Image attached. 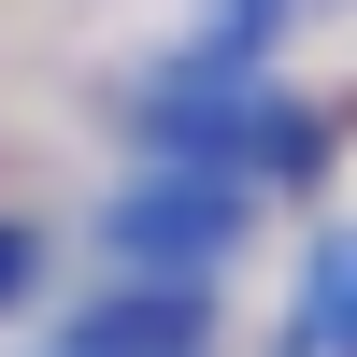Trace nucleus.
I'll use <instances>...</instances> for the list:
<instances>
[{"mask_svg":"<svg viewBox=\"0 0 357 357\" xmlns=\"http://www.w3.org/2000/svg\"><path fill=\"white\" fill-rule=\"evenodd\" d=\"M72 357H200V301H186V286H143V301L86 314Z\"/></svg>","mask_w":357,"mask_h":357,"instance_id":"f257e3e1","label":"nucleus"},{"mask_svg":"<svg viewBox=\"0 0 357 357\" xmlns=\"http://www.w3.org/2000/svg\"><path fill=\"white\" fill-rule=\"evenodd\" d=\"M129 229H143V243H215V229H229V200H215V186H200V200H186V186H158Z\"/></svg>","mask_w":357,"mask_h":357,"instance_id":"f03ea898","label":"nucleus"},{"mask_svg":"<svg viewBox=\"0 0 357 357\" xmlns=\"http://www.w3.org/2000/svg\"><path fill=\"white\" fill-rule=\"evenodd\" d=\"M15 272H29V243H15V229H0V286H15Z\"/></svg>","mask_w":357,"mask_h":357,"instance_id":"7ed1b4c3","label":"nucleus"}]
</instances>
